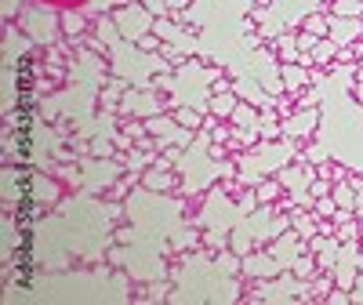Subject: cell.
<instances>
[{"instance_id": "1", "label": "cell", "mask_w": 363, "mask_h": 305, "mask_svg": "<svg viewBox=\"0 0 363 305\" xmlns=\"http://www.w3.org/2000/svg\"><path fill=\"white\" fill-rule=\"evenodd\" d=\"M294 157H298V149L291 142H262V145H255V152H247V157L240 160V174L236 178L244 182L247 189H255L269 174H280Z\"/></svg>"}, {"instance_id": "2", "label": "cell", "mask_w": 363, "mask_h": 305, "mask_svg": "<svg viewBox=\"0 0 363 305\" xmlns=\"http://www.w3.org/2000/svg\"><path fill=\"white\" fill-rule=\"evenodd\" d=\"M18 29L37 48H55L58 37H62V15H58L51 4H29L18 15Z\"/></svg>"}, {"instance_id": "3", "label": "cell", "mask_w": 363, "mask_h": 305, "mask_svg": "<svg viewBox=\"0 0 363 305\" xmlns=\"http://www.w3.org/2000/svg\"><path fill=\"white\" fill-rule=\"evenodd\" d=\"M113 18H116V26H120V37L131 40V44H138L145 33H153V22H157V15L149 11L145 4L116 8V11H113Z\"/></svg>"}, {"instance_id": "4", "label": "cell", "mask_w": 363, "mask_h": 305, "mask_svg": "<svg viewBox=\"0 0 363 305\" xmlns=\"http://www.w3.org/2000/svg\"><path fill=\"white\" fill-rule=\"evenodd\" d=\"M167 102H160L157 99V91H145V87H128V95L120 99V116H142V120H149V116H160V109H164Z\"/></svg>"}, {"instance_id": "5", "label": "cell", "mask_w": 363, "mask_h": 305, "mask_svg": "<svg viewBox=\"0 0 363 305\" xmlns=\"http://www.w3.org/2000/svg\"><path fill=\"white\" fill-rule=\"evenodd\" d=\"M363 269V251L356 240H342V251H338V262H335V277L342 284V291H352L356 287V272Z\"/></svg>"}, {"instance_id": "6", "label": "cell", "mask_w": 363, "mask_h": 305, "mask_svg": "<svg viewBox=\"0 0 363 305\" xmlns=\"http://www.w3.org/2000/svg\"><path fill=\"white\" fill-rule=\"evenodd\" d=\"M287 272V265L272 255V251H255V255H244V277H255V280H269V277H280Z\"/></svg>"}, {"instance_id": "7", "label": "cell", "mask_w": 363, "mask_h": 305, "mask_svg": "<svg viewBox=\"0 0 363 305\" xmlns=\"http://www.w3.org/2000/svg\"><path fill=\"white\" fill-rule=\"evenodd\" d=\"M233 91L240 95V102H251V106H258V109H272L277 106V99L269 95V91L251 77V73H240V77H233Z\"/></svg>"}, {"instance_id": "8", "label": "cell", "mask_w": 363, "mask_h": 305, "mask_svg": "<svg viewBox=\"0 0 363 305\" xmlns=\"http://www.w3.org/2000/svg\"><path fill=\"white\" fill-rule=\"evenodd\" d=\"M327 37L338 48L363 40V18H345V15H327Z\"/></svg>"}, {"instance_id": "9", "label": "cell", "mask_w": 363, "mask_h": 305, "mask_svg": "<svg viewBox=\"0 0 363 305\" xmlns=\"http://www.w3.org/2000/svg\"><path fill=\"white\" fill-rule=\"evenodd\" d=\"M316 124H320V109H301V106L280 120V128H284L287 138H306V135H313Z\"/></svg>"}, {"instance_id": "10", "label": "cell", "mask_w": 363, "mask_h": 305, "mask_svg": "<svg viewBox=\"0 0 363 305\" xmlns=\"http://www.w3.org/2000/svg\"><path fill=\"white\" fill-rule=\"evenodd\" d=\"M280 80H284V91H301L313 84V73L301 62H280Z\"/></svg>"}, {"instance_id": "11", "label": "cell", "mask_w": 363, "mask_h": 305, "mask_svg": "<svg viewBox=\"0 0 363 305\" xmlns=\"http://www.w3.org/2000/svg\"><path fill=\"white\" fill-rule=\"evenodd\" d=\"M277 178H280V186H284V189H291V193H306V189L313 186L316 171H313V167H306V171H301V167H284Z\"/></svg>"}, {"instance_id": "12", "label": "cell", "mask_w": 363, "mask_h": 305, "mask_svg": "<svg viewBox=\"0 0 363 305\" xmlns=\"http://www.w3.org/2000/svg\"><path fill=\"white\" fill-rule=\"evenodd\" d=\"M236 106H240V95H236V91L229 87V91H215V95H211V102H207V113H211V116H218V120H229Z\"/></svg>"}, {"instance_id": "13", "label": "cell", "mask_w": 363, "mask_h": 305, "mask_svg": "<svg viewBox=\"0 0 363 305\" xmlns=\"http://www.w3.org/2000/svg\"><path fill=\"white\" fill-rule=\"evenodd\" d=\"M142 186L149 193H167V189L178 186V178L171 171H164V167H149V171H142Z\"/></svg>"}, {"instance_id": "14", "label": "cell", "mask_w": 363, "mask_h": 305, "mask_svg": "<svg viewBox=\"0 0 363 305\" xmlns=\"http://www.w3.org/2000/svg\"><path fill=\"white\" fill-rule=\"evenodd\" d=\"M62 33H66L69 40L87 37V18H84V11H77V8H66V11H62Z\"/></svg>"}, {"instance_id": "15", "label": "cell", "mask_w": 363, "mask_h": 305, "mask_svg": "<svg viewBox=\"0 0 363 305\" xmlns=\"http://www.w3.org/2000/svg\"><path fill=\"white\" fill-rule=\"evenodd\" d=\"M229 120H233L236 128H258V131H262V113H258V106H251V102H240Z\"/></svg>"}, {"instance_id": "16", "label": "cell", "mask_w": 363, "mask_h": 305, "mask_svg": "<svg viewBox=\"0 0 363 305\" xmlns=\"http://www.w3.org/2000/svg\"><path fill=\"white\" fill-rule=\"evenodd\" d=\"M182 128H189V131H200L203 128V120H207V113H200V109H193V106H174V113H171Z\"/></svg>"}, {"instance_id": "17", "label": "cell", "mask_w": 363, "mask_h": 305, "mask_svg": "<svg viewBox=\"0 0 363 305\" xmlns=\"http://www.w3.org/2000/svg\"><path fill=\"white\" fill-rule=\"evenodd\" d=\"M277 55H280V62H298V58H301L298 33H284V37H277Z\"/></svg>"}, {"instance_id": "18", "label": "cell", "mask_w": 363, "mask_h": 305, "mask_svg": "<svg viewBox=\"0 0 363 305\" xmlns=\"http://www.w3.org/2000/svg\"><path fill=\"white\" fill-rule=\"evenodd\" d=\"M338 55V44L330 40V37H323L316 48H313V66H330V58Z\"/></svg>"}, {"instance_id": "19", "label": "cell", "mask_w": 363, "mask_h": 305, "mask_svg": "<svg viewBox=\"0 0 363 305\" xmlns=\"http://www.w3.org/2000/svg\"><path fill=\"white\" fill-rule=\"evenodd\" d=\"M316 265H320V262L313 258V251H306V255H298V258H294V265H291V272H294V277H298V280H309V277H313V272H316Z\"/></svg>"}, {"instance_id": "20", "label": "cell", "mask_w": 363, "mask_h": 305, "mask_svg": "<svg viewBox=\"0 0 363 305\" xmlns=\"http://www.w3.org/2000/svg\"><path fill=\"white\" fill-rule=\"evenodd\" d=\"M330 15H345V18H363V0H335Z\"/></svg>"}, {"instance_id": "21", "label": "cell", "mask_w": 363, "mask_h": 305, "mask_svg": "<svg viewBox=\"0 0 363 305\" xmlns=\"http://www.w3.org/2000/svg\"><path fill=\"white\" fill-rule=\"evenodd\" d=\"M301 29H306V33H313V37H327V15H323V11H313L306 22H301Z\"/></svg>"}, {"instance_id": "22", "label": "cell", "mask_w": 363, "mask_h": 305, "mask_svg": "<svg viewBox=\"0 0 363 305\" xmlns=\"http://www.w3.org/2000/svg\"><path fill=\"white\" fill-rule=\"evenodd\" d=\"M280 189H284V186H280V178H272V182H262V186H255V193H258V200H262V204L277 200V196H280Z\"/></svg>"}, {"instance_id": "23", "label": "cell", "mask_w": 363, "mask_h": 305, "mask_svg": "<svg viewBox=\"0 0 363 305\" xmlns=\"http://www.w3.org/2000/svg\"><path fill=\"white\" fill-rule=\"evenodd\" d=\"M306 160H309V164H327V160H330V149H327L323 142H320V145H309V149H306Z\"/></svg>"}, {"instance_id": "24", "label": "cell", "mask_w": 363, "mask_h": 305, "mask_svg": "<svg viewBox=\"0 0 363 305\" xmlns=\"http://www.w3.org/2000/svg\"><path fill=\"white\" fill-rule=\"evenodd\" d=\"M335 211H338L335 196H320V200H316V215H323V218H335Z\"/></svg>"}, {"instance_id": "25", "label": "cell", "mask_w": 363, "mask_h": 305, "mask_svg": "<svg viewBox=\"0 0 363 305\" xmlns=\"http://www.w3.org/2000/svg\"><path fill=\"white\" fill-rule=\"evenodd\" d=\"M138 4H145L157 18H167V15H171V4H167V0H138Z\"/></svg>"}, {"instance_id": "26", "label": "cell", "mask_w": 363, "mask_h": 305, "mask_svg": "<svg viewBox=\"0 0 363 305\" xmlns=\"http://www.w3.org/2000/svg\"><path fill=\"white\" fill-rule=\"evenodd\" d=\"M323 37H313V33H298V48H301V55H313V48L320 44Z\"/></svg>"}, {"instance_id": "27", "label": "cell", "mask_w": 363, "mask_h": 305, "mask_svg": "<svg viewBox=\"0 0 363 305\" xmlns=\"http://www.w3.org/2000/svg\"><path fill=\"white\" fill-rule=\"evenodd\" d=\"M22 15V0H4V18L11 22V18H18Z\"/></svg>"}, {"instance_id": "28", "label": "cell", "mask_w": 363, "mask_h": 305, "mask_svg": "<svg viewBox=\"0 0 363 305\" xmlns=\"http://www.w3.org/2000/svg\"><path fill=\"white\" fill-rule=\"evenodd\" d=\"M309 193L320 200V196H330V186H327V182L323 178H313V186H309Z\"/></svg>"}, {"instance_id": "29", "label": "cell", "mask_w": 363, "mask_h": 305, "mask_svg": "<svg viewBox=\"0 0 363 305\" xmlns=\"http://www.w3.org/2000/svg\"><path fill=\"white\" fill-rule=\"evenodd\" d=\"M167 4H171V11L178 15V11H186V8H189V0H167Z\"/></svg>"}, {"instance_id": "30", "label": "cell", "mask_w": 363, "mask_h": 305, "mask_svg": "<svg viewBox=\"0 0 363 305\" xmlns=\"http://www.w3.org/2000/svg\"><path fill=\"white\" fill-rule=\"evenodd\" d=\"M135 0H109V8H131Z\"/></svg>"}, {"instance_id": "31", "label": "cell", "mask_w": 363, "mask_h": 305, "mask_svg": "<svg viewBox=\"0 0 363 305\" xmlns=\"http://www.w3.org/2000/svg\"><path fill=\"white\" fill-rule=\"evenodd\" d=\"M352 91H356V99H359V106H363V80H356V87H352Z\"/></svg>"}, {"instance_id": "32", "label": "cell", "mask_w": 363, "mask_h": 305, "mask_svg": "<svg viewBox=\"0 0 363 305\" xmlns=\"http://www.w3.org/2000/svg\"><path fill=\"white\" fill-rule=\"evenodd\" d=\"M356 80H363V58H359V66H356Z\"/></svg>"}]
</instances>
